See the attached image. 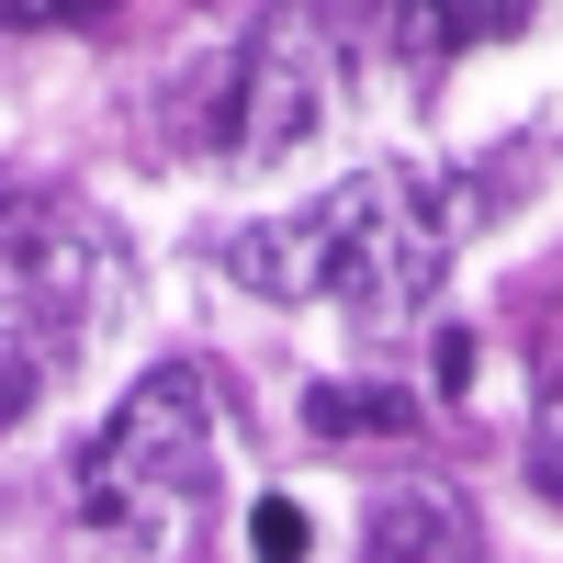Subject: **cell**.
<instances>
[{"instance_id":"6da1fadb","label":"cell","mask_w":563,"mask_h":563,"mask_svg":"<svg viewBox=\"0 0 563 563\" xmlns=\"http://www.w3.org/2000/svg\"><path fill=\"white\" fill-rule=\"evenodd\" d=\"M462 238V180L440 169H361L339 180L316 214H282V225H238L214 260L271 305H339V316H406L417 294L440 282Z\"/></svg>"},{"instance_id":"7a4b0ae2","label":"cell","mask_w":563,"mask_h":563,"mask_svg":"<svg viewBox=\"0 0 563 563\" xmlns=\"http://www.w3.org/2000/svg\"><path fill=\"white\" fill-rule=\"evenodd\" d=\"M225 429H238V406H225L214 372H192V361L147 372V384L102 417V440L79 451V519L147 541V552L180 541V530H192V507L214 496Z\"/></svg>"},{"instance_id":"3957f363","label":"cell","mask_w":563,"mask_h":563,"mask_svg":"<svg viewBox=\"0 0 563 563\" xmlns=\"http://www.w3.org/2000/svg\"><path fill=\"white\" fill-rule=\"evenodd\" d=\"M113 294V238L45 192H0V417H23L79 361Z\"/></svg>"},{"instance_id":"277c9868","label":"cell","mask_w":563,"mask_h":563,"mask_svg":"<svg viewBox=\"0 0 563 563\" xmlns=\"http://www.w3.org/2000/svg\"><path fill=\"white\" fill-rule=\"evenodd\" d=\"M238 158H294L305 135L339 113V57H327V34L305 12H282L249 34V68H238Z\"/></svg>"},{"instance_id":"5b68a950","label":"cell","mask_w":563,"mask_h":563,"mask_svg":"<svg viewBox=\"0 0 563 563\" xmlns=\"http://www.w3.org/2000/svg\"><path fill=\"white\" fill-rule=\"evenodd\" d=\"M361 552L372 563H462V552H474V507H462L451 485H429V474H406V485L372 496Z\"/></svg>"},{"instance_id":"8992f818","label":"cell","mask_w":563,"mask_h":563,"mask_svg":"<svg viewBox=\"0 0 563 563\" xmlns=\"http://www.w3.org/2000/svg\"><path fill=\"white\" fill-rule=\"evenodd\" d=\"M530 0H395V23L417 57H451V45H485V34H519Z\"/></svg>"},{"instance_id":"52a82bcc","label":"cell","mask_w":563,"mask_h":563,"mask_svg":"<svg viewBox=\"0 0 563 563\" xmlns=\"http://www.w3.org/2000/svg\"><path fill=\"white\" fill-rule=\"evenodd\" d=\"M305 417H316L327 440H361V429L406 440V429H417V406H406L395 384H316V395H305Z\"/></svg>"},{"instance_id":"ba28073f","label":"cell","mask_w":563,"mask_h":563,"mask_svg":"<svg viewBox=\"0 0 563 563\" xmlns=\"http://www.w3.org/2000/svg\"><path fill=\"white\" fill-rule=\"evenodd\" d=\"M530 485L563 507V339L541 350V406H530Z\"/></svg>"},{"instance_id":"9c48e42d","label":"cell","mask_w":563,"mask_h":563,"mask_svg":"<svg viewBox=\"0 0 563 563\" xmlns=\"http://www.w3.org/2000/svg\"><path fill=\"white\" fill-rule=\"evenodd\" d=\"M305 541H316V530H305V507H294V496H260V507H249V552H271V563H294Z\"/></svg>"},{"instance_id":"30bf717a","label":"cell","mask_w":563,"mask_h":563,"mask_svg":"<svg viewBox=\"0 0 563 563\" xmlns=\"http://www.w3.org/2000/svg\"><path fill=\"white\" fill-rule=\"evenodd\" d=\"M124 0H12V23H68V34H102Z\"/></svg>"},{"instance_id":"8fae6325","label":"cell","mask_w":563,"mask_h":563,"mask_svg":"<svg viewBox=\"0 0 563 563\" xmlns=\"http://www.w3.org/2000/svg\"><path fill=\"white\" fill-rule=\"evenodd\" d=\"M429 372H440V395H462V384H474V339L440 327V339H429Z\"/></svg>"}]
</instances>
